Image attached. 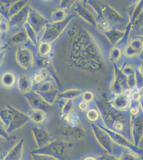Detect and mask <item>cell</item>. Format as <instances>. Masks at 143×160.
Listing matches in <instances>:
<instances>
[{"mask_svg":"<svg viewBox=\"0 0 143 160\" xmlns=\"http://www.w3.org/2000/svg\"><path fill=\"white\" fill-rule=\"evenodd\" d=\"M70 58L77 68L90 72L100 70L103 65L99 46L84 28L79 31L72 44Z\"/></svg>","mask_w":143,"mask_h":160,"instance_id":"cell-1","label":"cell"},{"mask_svg":"<svg viewBox=\"0 0 143 160\" xmlns=\"http://www.w3.org/2000/svg\"><path fill=\"white\" fill-rule=\"evenodd\" d=\"M112 109L100 110L105 127L122 135L132 142L130 115L128 114H123L122 112L117 111L113 108Z\"/></svg>","mask_w":143,"mask_h":160,"instance_id":"cell-2","label":"cell"},{"mask_svg":"<svg viewBox=\"0 0 143 160\" xmlns=\"http://www.w3.org/2000/svg\"><path fill=\"white\" fill-rule=\"evenodd\" d=\"M73 146V144L71 142L54 140L42 148L34 149L32 154L46 155L53 157L57 160H67V151L72 149Z\"/></svg>","mask_w":143,"mask_h":160,"instance_id":"cell-3","label":"cell"},{"mask_svg":"<svg viewBox=\"0 0 143 160\" xmlns=\"http://www.w3.org/2000/svg\"><path fill=\"white\" fill-rule=\"evenodd\" d=\"M73 15L66 17L63 21L56 22L48 23L43 30V34L40 42H47L51 43L57 39L62 34L66 28L69 25V22L72 19Z\"/></svg>","mask_w":143,"mask_h":160,"instance_id":"cell-4","label":"cell"},{"mask_svg":"<svg viewBox=\"0 0 143 160\" xmlns=\"http://www.w3.org/2000/svg\"><path fill=\"white\" fill-rule=\"evenodd\" d=\"M96 124L101 129L103 130L104 131H105L107 133L114 143L124 148H127L132 151L136 154L142 157L143 149L140 148L139 147L135 146L134 144H132V142L129 141L128 139H127L122 135L109 129L105 127V126H103L100 124Z\"/></svg>","mask_w":143,"mask_h":160,"instance_id":"cell-5","label":"cell"},{"mask_svg":"<svg viewBox=\"0 0 143 160\" xmlns=\"http://www.w3.org/2000/svg\"><path fill=\"white\" fill-rule=\"evenodd\" d=\"M15 59L19 66L26 71H30L34 67L35 59L33 52L26 46H20L17 48Z\"/></svg>","mask_w":143,"mask_h":160,"instance_id":"cell-6","label":"cell"},{"mask_svg":"<svg viewBox=\"0 0 143 160\" xmlns=\"http://www.w3.org/2000/svg\"><path fill=\"white\" fill-rule=\"evenodd\" d=\"M9 105L12 112V118L10 124L6 130L10 135L25 126L30 121V119L27 114L22 112L11 105Z\"/></svg>","mask_w":143,"mask_h":160,"instance_id":"cell-7","label":"cell"},{"mask_svg":"<svg viewBox=\"0 0 143 160\" xmlns=\"http://www.w3.org/2000/svg\"><path fill=\"white\" fill-rule=\"evenodd\" d=\"M91 128L98 144L106 152L107 154L112 155L113 142L110 137L96 124H91Z\"/></svg>","mask_w":143,"mask_h":160,"instance_id":"cell-8","label":"cell"},{"mask_svg":"<svg viewBox=\"0 0 143 160\" xmlns=\"http://www.w3.org/2000/svg\"><path fill=\"white\" fill-rule=\"evenodd\" d=\"M49 22V20L45 18L38 11L31 7L27 22L34 30L38 37Z\"/></svg>","mask_w":143,"mask_h":160,"instance_id":"cell-9","label":"cell"},{"mask_svg":"<svg viewBox=\"0 0 143 160\" xmlns=\"http://www.w3.org/2000/svg\"><path fill=\"white\" fill-rule=\"evenodd\" d=\"M31 7L28 3L27 4L21 11L9 19L10 31L14 33L23 28L24 24L27 22Z\"/></svg>","mask_w":143,"mask_h":160,"instance_id":"cell-10","label":"cell"},{"mask_svg":"<svg viewBox=\"0 0 143 160\" xmlns=\"http://www.w3.org/2000/svg\"><path fill=\"white\" fill-rule=\"evenodd\" d=\"M131 131L132 143L136 147H138L143 134V118L139 115L131 117Z\"/></svg>","mask_w":143,"mask_h":160,"instance_id":"cell-11","label":"cell"},{"mask_svg":"<svg viewBox=\"0 0 143 160\" xmlns=\"http://www.w3.org/2000/svg\"><path fill=\"white\" fill-rule=\"evenodd\" d=\"M60 131L62 136L66 138L80 140L83 139L85 136V129L81 126L71 127L65 123Z\"/></svg>","mask_w":143,"mask_h":160,"instance_id":"cell-12","label":"cell"},{"mask_svg":"<svg viewBox=\"0 0 143 160\" xmlns=\"http://www.w3.org/2000/svg\"><path fill=\"white\" fill-rule=\"evenodd\" d=\"M32 131L36 142L38 148L47 145L54 140L53 139L52 136L49 131L42 128L34 126L32 128Z\"/></svg>","mask_w":143,"mask_h":160,"instance_id":"cell-13","label":"cell"},{"mask_svg":"<svg viewBox=\"0 0 143 160\" xmlns=\"http://www.w3.org/2000/svg\"><path fill=\"white\" fill-rule=\"evenodd\" d=\"M112 155L119 160H142V158L126 148L113 142Z\"/></svg>","mask_w":143,"mask_h":160,"instance_id":"cell-14","label":"cell"},{"mask_svg":"<svg viewBox=\"0 0 143 160\" xmlns=\"http://www.w3.org/2000/svg\"><path fill=\"white\" fill-rule=\"evenodd\" d=\"M23 95L27 99L31 109L45 111L48 108V106H50L36 92L33 90Z\"/></svg>","mask_w":143,"mask_h":160,"instance_id":"cell-15","label":"cell"},{"mask_svg":"<svg viewBox=\"0 0 143 160\" xmlns=\"http://www.w3.org/2000/svg\"><path fill=\"white\" fill-rule=\"evenodd\" d=\"M33 78L28 75H21L17 78L18 89L22 95L32 91L33 89Z\"/></svg>","mask_w":143,"mask_h":160,"instance_id":"cell-16","label":"cell"},{"mask_svg":"<svg viewBox=\"0 0 143 160\" xmlns=\"http://www.w3.org/2000/svg\"><path fill=\"white\" fill-rule=\"evenodd\" d=\"M101 14L103 18L107 22H124V18L118 11L109 5L104 6L101 10Z\"/></svg>","mask_w":143,"mask_h":160,"instance_id":"cell-17","label":"cell"},{"mask_svg":"<svg viewBox=\"0 0 143 160\" xmlns=\"http://www.w3.org/2000/svg\"><path fill=\"white\" fill-rule=\"evenodd\" d=\"M112 106L117 111L125 112L130 107V100L128 95L120 94L113 100Z\"/></svg>","mask_w":143,"mask_h":160,"instance_id":"cell-18","label":"cell"},{"mask_svg":"<svg viewBox=\"0 0 143 160\" xmlns=\"http://www.w3.org/2000/svg\"><path fill=\"white\" fill-rule=\"evenodd\" d=\"M17 139L16 136H11V138L9 140L0 136V156L3 160L9 151L16 144Z\"/></svg>","mask_w":143,"mask_h":160,"instance_id":"cell-19","label":"cell"},{"mask_svg":"<svg viewBox=\"0 0 143 160\" xmlns=\"http://www.w3.org/2000/svg\"><path fill=\"white\" fill-rule=\"evenodd\" d=\"M24 139L22 138L17 142L13 148L9 151L3 160H20L22 158Z\"/></svg>","mask_w":143,"mask_h":160,"instance_id":"cell-20","label":"cell"},{"mask_svg":"<svg viewBox=\"0 0 143 160\" xmlns=\"http://www.w3.org/2000/svg\"><path fill=\"white\" fill-rule=\"evenodd\" d=\"M28 41L27 35L24 28L20 31L13 33L6 44L9 47L11 46L23 44Z\"/></svg>","mask_w":143,"mask_h":160,"instance_id":"cell-21","label":"cell"},{"mask_svg":"<svg viewBox=\"0 0 143 160\" xmlns=\"http://www.w3.org/2000/svg\"><path fill=\"white\" fill-rule=\"evenodd\" d=\"M75 10L84 20L92 25L97 26V23L96 22L94 17L89 10L85 9V8L82 6L81 4L78 3L76 7H75Z\"/></svg>","mask_w":143,"mask_h":160,"instance_id":"cell-22","label":"cell"},{"mask_svg":"<svg viewBox=\"0 0 143 160\" xmlns=\"http://www.w3.org/2000/svg\"><path fill=\"white\" fill-rule=\"evenodd\" d=\"M16 81L17 77L15 73L8 71L2 74L0 79V84L4 88L11 89L15 86Z\"/></svg>","mask_w":143,"mask_h":160,"instance_id":"cell-23","label":"cell"},{"mask_svg":"<svg viewBox=\"0 0 143 160\" xmlns=\"http://www.w3.org/2000/svg\"><path fill=\"white\" fill-rule=\"evenodd\" d=\"M143 50V42L141 40H136L131 42L126 48L125 55L127 56H134L139 54Z\"/></svg>","mask_w":143,"mask_h":160,"instance_id":"cell-24","label":"cell"},{"mask_svg":"<svg viewBox=\"0 0 143 160\" xmlns=\"http://www.w3.org/2000/svg\"><path fill=\"white\" fill-rule=\"evenodd\" d=\"M30 120L36 123L42 124L45 122L47 117L44 111L38 109H31L28 110L27 114Z\"/></svg>","mask_w":143,"mask_h":160,"instance_id":"cell-25","label":"cell"},{"mask_svg":"<svg viewBox=\"0 0 143 160\" xmlns=\"http://www.w3.org/2000/svg\"><path fill=\"white\" fill-rule=\"evenodd\" d=\"M84 91L80 89H69L58 93L57 98L64 100H73L81 96Z\"/></svg>","mask_w":143,"mask_h":160,"instance_id":"cell-26","label":"cell"},{"mask_svg":"<svg viewBox=\"0 0 143 160\" xmlns=\"http://www.w3.org/2000/svg\"><path fill=\"white\" fill-rule=\"evenodd\" d=\"M10 30V28L9 19L0 15V42L2 43Z\"/></svg>","mask_w":143,"mask_h":160,"instance_id":"cell-27","label":"cell"},{"mask_svg":"<svg viewBox=\"0 0 143 160\" xmlns=\"http://www.w3.org/2000/svg\"><path fill=\"white\" fill-rule=\"evenodd\" d=\"M27 0H19V1H15L13 2L11 7L9 10V14H8V18L9 19L13 16V15H16V13L21 11L25 7L28 3Z\"/></svg>","mask_w":143,"mask_h":160,"instance_id":"cell-28","label":"cell"},{"mask_svg":"<svg viewBox=\"0 0 143 160\" xmlns=\"http://www.w3.org/2000/svg\"><path fill=\"white\" fill-rule=\"evenodd\" d=\"M104 34L109 38L111 43L115 44L124 37L125 33L118 30L111 29L105 32Z\"/></svg>","mask_w":143,"mask_h":160,"instance_id":"cell-29","label":"cell"},{"mask_svg":"<svg viewBox=\"0 0 143 160\" xmlns=\"http://www.w3.org/2000/svg\"><path fill=\"white\" fill-rule=\"evenodd\" d=\"M0 118L7 129L10 124L12 118V112L9 104L7 105L6 108L0 111Z\"/></svg>","mask_w":143,"mask_h":160,"instance_id":"cell-30","label":"cell"},{"mask_svg":"<svg viewBox=\"0 0 143 160\" xmlns=\"http://www.w3.org/2000/svg\"><path fill=\"white\" fill-rule=\"evenodd\" d=\"M23 28H24L26 35H27L28 40L31 42V44L33 46H36L38 44V37L35 33L34 30L31 28L27 22L24 24Z\"/></svg>","mask_w":143,"mask_h":160,"instance_id":"cell-31","label":"cell"},{"mask_svg":"<svg viewBox=\"0 0 143 160\" xmlns=\"http://www.w3.org/2000/svg\"><path fill=\"white\" fill-rule=\"evenodd\" d=\"M66 124L71 127H78L81 126L80 117L77 113L72 112V113L63 117Z\"/></svg>","mask_w":143,"mask_h":160,"instance_id":"cell-32","label":"cell"},{"mask_svg":"<svg viewBox=\"0 0 143 160\" xmlns=\"http://www.w3.org/2000/svg\"><path fill=\"white\" fill-rule=\"evenodd\" d=\"M50 75L47 70L44 69H41L40 71L35 73L34 76L33 78V84L41 83L42 82L49 81V78Z\"/></svg>","mask_w":143,"mask_h":160,"instance_id":"cell-33","label":"cell"},{"mask_svg":"<svg viewBox=\"0 0 143 160\" xmlns=\"http://www.w3.org/2000/svg\"><path fill=\"white\" fill-rule=\"evenodd\" d=\"M14 0H0V15L8 18L9 10Z\"/></svg>","mask_w":143,"mask_h":160,"instance_id":"cell-34","label":"cell"},{"mask_svg":"<svg viewBox=\"0 0 143 160\" xmlns=\"http://www.w3.org/2000/svg\"><path fill=\"white\" fill-rule=\"evenodd\" d=\"M67 16V13L64 10L59 9L53 11L51 14V20L53 22H62L65 19Z\"/></svg>","mask_w":143,"mask_h":160,"instance_id":"cell-35","label":"cell"},{"mask_svg":"<svg viewBox=\"0 0 143 160\" xmlns=\"http://www.w3.org/2000/svg\"><path fill=\"white\" fill-rule=\"evenodd\" d=\"M86 118L90 122H96L100 118V112L95 108L88 109L86 113Z\"/></svg>","mask_w":143,"mask_h":160,"instance_id":"cell-36","label":"cell"},{"mask_svg":"<svg viewBox=\"0 0 143 160\" xmlns=\"http://www.w3.org/2000/svg\"><path fill=\"white\" fill-rule=\"evenodd\" d=\"M52 46L49 42H40L38 47V52L42 56H45L48 55L51 50Z\"/></svg>","mask_w":143,"mask_h":160,"instance_id":"cell-37","label":"cell"},{"mask_svg":"<svg viewBox=\"0 0 143 160\" xmlns=\"http://www.w3.org/2000/svg\"><path fill=\"white\" fill-rule=\"evenodd\" d=\"M74 108L73 105V100H67L66 102L65 105L62 108V118L65 117L67 115L70 114L73 112V109Z\"/></svg>","mask_w":143,"mask_h":160,"instance_id":"cell-38","label":"cell"},{"mask_svg":"<svg viewBox=\"0 0 143 160\" xmlns=\"http://www.w3.org/2000/svg\"><path fill=\"white\" fill-rule=\"evenodd\" d=\"M121 56V51L119 49L113 48L110 53V59L111 62H117Z\"/></svg>","mask_w":143,"mask_h":160,"instance_id":"cell-39","label":"cell"},{"mask_svg":"<svg viewBox=\"0 0 143 160\" xmlns=\"http://www.w3.org/2000/svg\"><path fill=\"white\" fill-rule=\"evenodd\" d=\"M32 160H57L53 157L46 155L32 154Z\"/></svg>","mask_w":143,"mask_h":160,"instance_id":"cell-40","label":"cell"},{"mask_svg":"<svg viewBox=\"0 0 143 160\" xmlns=\"http://www.w3.org/2000/svg\"><path fill=\"white\" fill-rule=\"evenodd\" d=\"M0 136L4 138L9 140L11 138V136H10L9 133H8L6 131V127L4 125L3 123L0 118Z\"/></svg>","mask_w":143,"mask_h":160,"instance_id":"cell-41","label":"cell"},{"mask_svg":"<svg viewBox=\"0 0 143 160\" xmlns=\"http://www.w3.org/2000/svg\"><path fill=\"white\" fill-rule=\"evenodd\" d=\"M82 98H83L84 102H86L88 103L89 102L93 101V99L94 98V96L91 92L87 91V92L83 93Z\"/></svg>","mask_w":143,"mask_h":160,"instance_id":"cell-42","label":"cell"},{"mask_svg":"<svg viewBox=\"0 0 143 160\" xmlns=\"http://www.w3.org/2000/svg\"><path fill=\"white\" fill-rule=\"evenodd\" d=\"M75 2V1H63L60 4L61 9L64 10L71 8L74 4Z\"/></svg>","mask_w":143,"mask_h":160,"instance_id":"cell-43","label":"cell"},{"mask_svg":"<svg viewBox=\"0 0 143 160\" xmlns=\"http://www.w3.org/2000/svg\"><path fill=\"white\" fill-rule=\"evenodd\" d=\"M128 84L130 88H134L136 86V80L135 74L129 75L128 77Z\"/></svg>","mask_w":143,"mask_h":160,"instance_id":"cell-44","label":"cell"},{"mask_svg":"<svg viewBox=\"0 0 143 160\" xmlns=\"http://www.w3.org/2000/svg\"><path fill=\"white\" fill-rule=\"evenodd\" d=\"M98 160H119L112 155L105 154L97 156Z\"/></svg>","mask_w":143,"mask_h":160,"instance_id":"cell-45","label":"cell"},{"mask_svg":"<svg viewBox=\"0 0 143 160\" xmlns=\"http://www.w3.org/2000/svg\"><path fill=\"white\" fill-rule=\"evenodd\" d=\"M140 113V109L138 106H134L131 107L130 108V113L131 115V117H135L139 115Z\"/></svg>","mask_w":143,"mask_h":160,"instance_id":"cell-46","label":"cell"},{"mask_svg":"<svg viewBox=\"0 0 143 160\" xmlns=\"http://www.w3.org/2000/svg\"><path fill=\"white\" fill-rule=\"evenodd\" d=\"M78 108L79 110L82 112L87 111L88 109V104L86 102L82 101V102H80L78 105Z\"/></svg>","mask_w":143,"mask_h":160,"instance_id":"cell-47","label":"cell"},{"mask_svg":"<svg viewBox=\"0 0 143 160\" xmlns=\"http://www.w3.org/2000/svg\"><path fill=\"white\" fill-rule=\"evenodd\" d=\"M100 25V27L99 28L100 29L104 30V31H109V28H110V23L109 22L104 20V21H102L99 23Z\"/></svg>","mask_w":143,"mask_h":160,"instance_id":"cell-48","label":"cell"},{"mask_svg":"<svg viewBox=\"0 0 143 160\" xmlns=\"http://www.w3.org/2000/svg\"><path fill=\"white\" fill-rule=\"evenodd\" d=\"M8 49H4L0 52V68L2 67L3 64L6 58V53L7 52Z\"/></svg>","mask_w":143,"mask_h":160,"instance_id":"cell-49","label":"cell"},{"mask_svg":"<svg viewBox=\"0 0 143 160\" xmlns=\"http://www.w3.org/2000/svg\"><path fill=\"white\" fill-rule=\"evenodd\" d=\"M131 97H132V99L135 100V101H136V102H138L140 100V95L137 92L133 93Z\"/></svg>","mask_w":143,"mask_h":160,"instance_id":"cell-50","label":"cell"},{"mask_svg":"<svg viewBox=\"0 0 143 160\" xmlns=\"http://www.w3.org/2000/svg\"><path fill=\"white\" fill-rule=\"evenodd\" d=\"M81 160H98L97 157L93 156V155H87L84 157L82 158Z\"/></svg>","mask_w":143,"mask_h":160,"instance_id":"cell-51","label":"cell"},{"mask_svg":"<svg viewBox=\"0 0 143 160\" xmlns=\"http://www.w3.org/2000/svg\"><path fill=\"white\" fill-rule=\"evenodd\" d=\"M8 48H9V47H8L6 43L0 45V52L4 49H8Z\"/></svg>","mask_w":143,"mask_h":160,"instance_id":"cell-52","label":"cell"},{"mask_svg":"<svg viewBox=\"0 0 143 160\" xmlns=\"http://www.w3.org/2000/svg\"><path fill=\"white\" fill-rule=\"evenodd\" d=\"M0 160H3V159H2V158L1 157V156H0Z\"/></svg>","mask_w":143,"mask_h":160,"instance_id":"cell-53","label":"cell"},{"mask_svg":"<svg viewBox=\"0 0 143 160\" xmlns=\"http://www.w3.org/2000/svg\"><path fill=\"white\" fill-rule=\"evenodd\" d=\"M1 44H3V43H2L1 42H0V45H1Z\"/></svg>","mask_w":143,"mask_h":160,"instance_id":"cell-54","label":"cell"},{"mask_svg":"<svg viewBox=\"0 0 143 160\" xmlns=\"http://www.w3.org/2000/svg\"><path fill=\"white\" fill-rule=\"evenodd\" d=\"M67 160H69V159H67Z\"/></svg>","mask_w":143,"mask_h":160,"instance_id":"cell-55","label":"cell"},{"mask_svg":"<svg viewBox=\"0 0 143 160\" xmlns=\"http://www.w3.org/2000/svg\"><path fill=\"white\" fill-rule=\"evenodd\" d=\"M0 87H1V84H0Z\"/></svg>","mask_w":143,"mask_h":160,"instance_id":"cell-56","label":"cell"}]
</instances>
